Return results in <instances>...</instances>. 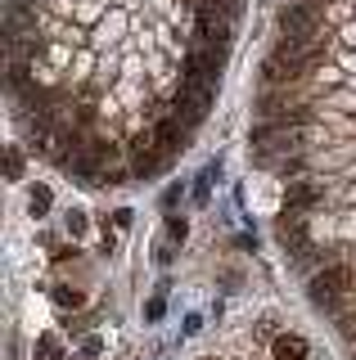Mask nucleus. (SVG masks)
Listing matches in <instances>:
<instances>
[{
	"instance_id": "obj_10",
	"label": "nucleus",
	"mask_w": 356,
	"mask_h": 360,
	"mask_svg": "<svg viewBox=\"0 0 356 360\" xmlns=\"http://www.w3.org/2000/svg\"><path fill=\"white\" fill-rule=\"evenodd\" d=\"M50 189L46 185H32V217H50Z\"/></svg>"
},
{
	"instance_id": "obj_12",
	"label": "nucleus",
	"mask_w": 356,
	"mask_h": 360,
	"mask_svg": "<svg viewBox=\"0 0 356 360\" xmlns=\"http://www.w3.org/2000/svg\"><path fill=\"white\" fill-rule=\"evenodd\" d=\"M68 234H72V239L86 234V212H68Z\"/></svg>"
},
{
	"instance_id": "obj_5",
	"label": "nucleus",
	"mask_w": 356,
	"mask_h": 360,
	"mask_svg": "<svg viewBox=\"0 0 356 360\" xmlns=\"http://www.w3.org/2000/svg\"><path fill=\"white\" fill-rule=\"evenodd\" d=\"M185 131H190V127H185L181 117H163L158 127H153V140H158V153H163V158H176V153L185 149Z\"/></svg>"
},
{
	"instance_id": "obj_4",
	"label": "nucleus",
	"mask_w": 356,
	"mask_h": 360,
	"mask_svg": "<svg viewBox=\"0 0 356 360\" xmlns=\"http://www.w3.org/2000/svg\"><path fill=\"white\" fill-rule=\"evenodd\" d=\"M275 234H280V243H284L293 257L311 252V248H307V225H303V217H298L293 207H284V217H280V225H275Z\"/></svg>"
},
{
	"instance_id": "obj_1",
	"label": "nucleus",
	"mask_w": 356,
	"mask_h": 360,
	"mask_svg": "<svg viewBox=\"0 0 356 360\" xmlns=\"http://www.w3.org/2000/svg\"><path fill=\"white\" fill-rule=\"evenodd\" d=\"M352 284V270L348 266H325L316 279L307 284V297H311V307H320V311H333L343 302V292H348Z\"/></svg>"
},
{
	"instance_id": "obj_8",
	"label": "nucleus",
	"mask_w": 356,
	"mask_h": 360,
	"mask_svg": "<svg viewBox=\"0 0 356 360\" xmlns=\"http://www.w3.org/2000/svg\"><path fill=\"white\" fill-rule=\"evenodd\" d=\"M82 149L91 153V158H95L99 167H108V162H113V158H117V149H113V144H108V140H86Z\"/></svg>"
},
{
	"instance_id": "obj_3",
	"label": "nucleus",
	"mask_w": 356,
	"mask_h": 360,
	"mask_svg": "<svg viewBox=\"0 0 356 360\" xmlns=\"http://www.w3.org/2000/svg\"><path fill=\"white\" fill-rule=\"evenodd\" d=\"M158 167H163V153H158L153 131L149 135H136V140H131V172H136V176H153Z\"/></svg>"
},
{
	"instance_id": "obj_11",
	"label": "nucleus",
	"mask_w": 356,
	"mask_h": 360,
	"mask_svg": "<svg viewBox=\"0 0 356 360\" xmlns=\"http://www.w3.org/2000/svg\"><path fill=\"white\" fill-rule=\"evenodd\" d=\"M54 302H59V307H68V311H72V307H82L86 297H82V292H77V288H54Z\"/></svg>"
},
{
	"instance_id": "obj_14",
	"label": "nucleus",
	"mask_w": 356,
	"mask_h": 360,
	"mask_svg": "<svg viewBox=\"0 0 356 360\" xmlns=\"http://www.w3.org/2000/svg\"><path fill=\"white\" fill-rule=\"evenodd\" d=\"M167 234H172V239H185V221L172 217V221H167Z\"/></svg>"
},
{
	"instance_id": "obj_7",
	"label": "nucleus",
	"mask_w": 356,
	"mask_h": 360,
	"mask_svg": "<svg viewBox=\"0 0 356 360\" xmlns=\"http://www.w3.org/2000/svg\"><path fill=\"white\" fill-rule=\"evenodd\" d=\"M316 198H320V189H316V185H288V194H284V207L303 212V207H311Z\"/></svg>"
},
{
	"instance_id": "obj_6",
	"label": "nucleus",
	"mask_w": 356,
	"mask_h": 360,
	"mask_svg": "<svg viewBox=\"0 0 356 360\" xmlns=\"http://www.w3.org/2000/svg\"><path fill=\"white\" fill-rule=\"evenodd\" d=\"M271 352H275V360H311L307 338H298V333H280L271 342Z\"/></svg>"
},
{
	"instance_id": "obj_2",
	"label": "nucleus",
	"mask_w": 356,
	"mask_h": 360,
	"mask_svg": "<svg viewBox=\"0 0 356 360\" xmlns=\"http://www.w3.org/2000/svg\"><path fill=\"white\" fill-rule=\"evenodd\" d=\"M280 37L316 41V9L311 5H284L280 9Z\"/></svg>"
},
{
	"instance_id": "obj_13",
	"label": "nucleus",
	"mask_w": 356,
	"mask_h": 360,
	"mask_svg": "<svg viewBox=\"0 0 356 360\" xmlns=\"http://www.w3.org/2000/svg\"><path fill=\"white\" fill-rule=\"evenodd\" d=\"M131 221H136V212H131V207H122V212H113V225H117V230H127Z\"/></svg>"
},
{
	"instance_id": "obj_16",
	"label": "nucleus",
	"mask_w": 356,
	"mask_h": 360,
	"mask_svg": "<svg viewBox=\"0 0 356 360\" xmlns=\"http://www.w3.org/2000/svg\"><path fill=\"white\" fill-rule=\"evenodd\" d=\"M144 315H149V320H158V315H163V297H153L149 307H144Z\"/></svg>"
},
{
	"instance_id": "obj_9",
	"label": "nucleus",
	"mask_w": 356,
	"mask_h": 360,
	"mask_svg": "<svg viewBox=\"0 0 356 360\" xmlns=\"http://www.w3.org/2000/svg\"><path fill=\"white\" fill-rule=\"evenodd\" d=\"M5 180H23V153H18V144H5Z\"/></svg>"
},
{
	"instance_id": "obj_15",
	"label": "nucleus",
	"mask_w": 356,
	"mask_h": 360,
	"mask_svg": "<svg viewBox=\"0 0 356 360\" xmlns=\"http://www.w3.org/2000/svg\"><path fill=\"white\" fill-rule=\"evenodd\" d=\"M50 352H54V333H46V338H41V342H37V356H41V360H46Z\"/></svg>"
},
{
	"instance_id": "obj_17",
	"label": "nucleus",
	"mask_w": 356,
	"mask_h": 360,
	"mask_svg": "<svg viewBox=\"0 0 356 360\" xmlns=\"http://www.w3.org/2000/svg\"><path fill=\"white\" fill-rule=\"evenodd\" d=\"M352 360H356V356H352Z\"/></svg>"
}]
</instances>
